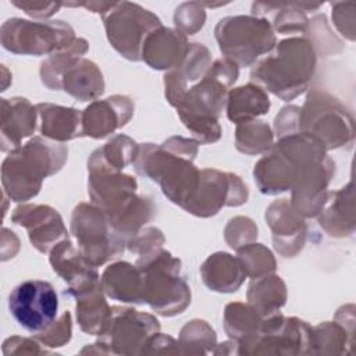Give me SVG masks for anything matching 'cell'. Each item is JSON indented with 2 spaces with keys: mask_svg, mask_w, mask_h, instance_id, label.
I'll return each mask as SVG.
<instances>
[{
  "mask_svg": "<svg viewBox=\"0 0 356 356\" xmlns=\"http://www.w3.org/2000/svg\"><path fill=\"white\" fill-rule=\"evenodd\" d=\"M197 145L195 139L182 136H171L161 145L142 143L134 168L139 175L159 184L164 196L184 209L200 179V170L193 164Z\"/></svg>",
  "mask_w": 356,
  "mask_h": 356,
  "instance_id": "obj_1",
  "label": "cell"
},
{
  "mask_svg": "<svg viewBox=\"0 0 356 356\" xmlns=\"http://www.w3.org/2000/svg\"><path fill=\"white\" fill-rule=\"evenodd\" d=\"M238 75L239 67L235 63L225 57L217 58L175 106L179 120L199 145L214 143L221 138L218 117L225 107L228 89Z\"/></svg>",
  "mask_w": 356,
  "mask_h": 356,
  "instance_id": "obj_2",
  "label": "cell"
},
{
  "mask_svg": "<svg viewBox=\"0 0 356 356\" xmlns=\"http://www.w3.org/2000/svg\"><path fill=\"white\" fill-rule=\"evenodd\" d=\"M316 61L317 54L309 38L291 36L253 64L250 79L266 92L289 102L307 89Z\"/></svg>",
  "mask_w": 356,
  "mask_h": 356,
  "instance_id": "obj_3",
  "label": "cell"
},
{
  "mask_svg": "<svg viewBox=\"0 0 356 356\" xmlns=\"http://www.w3.org/2000/svg\"><path fill=\"white\" fill-rule=\"evenodd\" d=\"M68 157V147L43 136H33L10 152L1 165L4 196L13 202L35 197L43 179L58 172Z\"/></svg>",
  "mask_w": 356,
  "mask_h": 356,
  "instance_id": "obj_4",
  "label": "cell"
},
{
  "mask_svg": "<svg viewBox=\"0 0 356 356\" xmlns=\"http://www.w3.org/2000/svg\"><path fill=\"white\" fill-rule=\"evenodd\" d=\"M135 266L140 270L142 302L164 317L181 314L191 303V288L181 275V260L160 248L139 256Z\"/></svg>",
  "mask_w": 356,
  "mask_h": 356,
  "instance_id": "obj_5",
  "label": "cell"
},
{
  "mask_svg": "<svg viewBox=\"0 0 356 356\" xmlns=\"http://www.w3.org/2000/svg\"><path fill=\"white\" fill-rule=\"evenodd\" d=\"M214 36L222 56L238 67H249L277 44L275 32L267 18L231 15L221 18Z\"/></svg>",
  "mask_w": 356,
  "mask_h": 356,
  "instance_id": "obj_6",
  "label": "cell"
},
{
  "mask_svg": "<svg viewBox=\"0 0 356 356\" xmlns=\"http://www.w3.org/2000/svg\"><path fill=\"white\" fill-rule=\"evenodd\" d=\"M299 129L314 135L325 150L350 146L355 122L350 111L332 95L313 89L300 107Z\"/></svg>",
  "mask_w": 356,
  "mask_h": 356,
  "instance_id": "obj_7",
  "label": "cell"
},
{
  "mask_svg": "<svg viewBox=\"0 0 356 356\" xmlns=\"http://www.w3.org/2000/svg\"><path fill=\"white\" fill-rule=\"evenodd\" d=\"M70 229L82 256L95 267L124 253L127 241L111 227L107 214L93 203H79L71 216Z\"/></svg>",
  "mask_w": 356,
  "mask_h": 356,
  "instance_id": "obj_8",
  "label": "cell"
},
{
  "mask_svg": "<svg viewBox=\"0 0 356 356\" xmlns=\"http://www.w3.org/2000/svg\"><path fill=\"white\" fill-rule=\"evenodd\" d=\"M71 25L64 21H29L8 18L0 29V40L6 50L15 54L44 56L68 46L75 39Z\"/></svg>",
  "mask_w": 356,
  "mask_h": 356,
  "instance_id": "obj_9",
  "label": "cell"
},
{
  "mask_svg": "<svg viewBox=\"0 0 356 356\" xmlns=\"http://www.w3.org/2000/svg\"><path fill=\"white\" fill-rule=\"evenodd\" d=\"M106 36L115 51L129 61L142 60L145 39L161 26L160 18L138 3L121 1L103 17Z\"/></svg>",
  "mask_w": 356,
  "mask_h": 356,
  "instance_id": "obj_10",
  "label": "cell"
},
{
  "mask_svg": "<svg viewBox=\"0 0 356 356\" xmlns=\"http://www.w3.org/2000/svg\"><path fill=\"white\" fill-rule=\"evenodd\" d=\"M160 330L159 320L149 313L135 309L113 306L111 317L93 343V352L113 355H139L145 353L153 335Z\"/></svg>",
  "mask_w": 356,
  "mask_h": 356,
  "instance_id": "obj_11",
  "label": "cell"
},
{
  "mask_svg": "<svg viewBox=\"0 0 356 356\" xmlns=\"http://www.w3.org/2000/svg\"><path fill=\"white\" fill-rule=\"evenodd\" d=\"M8 310L24 330L39 334L56 320L58 295L47 281L26 280L11 291Z\"/></svg>",
  "mask_w": 356,
  "mask_h": 356,
  "instance_id": "obj_12",
  "label": "cell"
},
{
  "mask_svg": "<svg viewBox=\"0 0 356 356\" xmlns=\"http://www.w3.org/2000/svg\"><path fill=\"white\" fill-rule=\"evenodd\" d=\"M307 355L312 353V327L281 313L264 317L254 341L243 355Z\"/></svg>",
  "mask_w": 356,
  "mask_h": 356,
  "instance_id": "obj_13",
  "label": "cell"
},
{
  "mask_svg": "<svg viewBox=\"0 0 356 356\" xmlns=\"http://www.w3.org/2000/svg\"><path fill=\"white\" fill-rule=\"evenodd\" d=\"M248 197V186L238 175L216 168H203L197 189L184 210L207 218L216 216L225 206L236 207L246 203Z\"/></svg>",
  "mask_w": 356,
  "mask_h": 356,
  "instance_id": "obj_14",
  "label": "cell"
},
{
  "mask_svg": "<svg viewBox=\"0 0 356 356\" xmlns=\"http://www.w3.org/2000/svg\"><path fill=\"white\" fill-rule=\"evenodd\" d=\"M335 172V163L328 156L320 161L300 168L291 186V204L298 214L317 217L325 197L328 184Z\"/></svg>",
  "mask_w": 356,
  "mask_h": 356,
  "instance_id": "obj_15",
  "label": "cell"
},
{
  "mask_svg": "<svg viewBox=\"0 0 356 356\" xmlns=\"http://www.w3.org/2000/svg\"><path fill=\"white\" fill-rule=\"evenodd\" d=\"M14 224L28 231L32 246L40 253H49L58 242L70 239L61 216L46 204H21L13 214Z\"/></svg>",
  "mask_w": 356,
  "mask_h": 356,
  "instance_id": "obj_16",
  "label": "cell"
},
{
  "mask_svg": "<svg viewBox=\"0 0 356 356\" xmlns=\"http://www.w3.org/2000/svg\"><path fill=\"white\" fill-rule=\"evenodd\" d=\"M266 221L273 232L274 249L282 257H295L305 246L307 227L289 199L273 202L266 210Z\"/></svg>",
  "mask_w": 356,
  "mask_h": 356,
  "instance_id": "obj_17",
  "label": "cell"
},
{
  "mask_svg": "<svg viewBox=\"0 0 356 356\" xmlns=\"http://www.w3.org/2000/svg\"><path fill=\"white\" fill-rule=\"evenodd\" d=\"M134 102L128 96L114 95L92 102L82 111L83 136L102 139L129 122L134 115Z\"/></svg>",
  "mask_w": 356,
  "mask_h": 356,
  "instance_id": "obj_18",
  "label": "cell"
},
{
  "mask_svg": "<svg viewBox=\"0 0 356 356\" xmlns=\"http://www.w3.org/2000/svg\"><path fill=\"white\" fill-rule=\"evenodd\" d=\"M136 189V179L122 171H90L88 175L89 197L107 216L117 213L132 200Z\"/></svg>",
  "mask_w": 356,
  "mask_h": 356,
  "instance_id": "obj_19",
  "label": "cell"
},
{
  "mask_svg": "<svg viewBox=\"0 0 356 356\" xmlns=\"http://www.w3.org/2000/svg\"><path fill=\"white\" fill-rule=\"evenodd\" d=\"M38 127L36 106L25 97L1 99L0 143L3 152H13L22 146V140L33 135Z\"/></svg>",
  "mask_w": 356,
  "mask_h": 356,
  "instance_id": "obj_20",
  "label": "cell"
},
{
  "mask_svg": "<svg viewBox=\"0 0 356 356\" xmlns=\"http://www.w3.org/2000/svg\"><path fill=\"white\" fill-rule=\"evenodd\" d=\"M188 49L189 43L184 33L161 25L145 39L142 60L153 70L168 72L182 63Z\"/></svg>",
  "mask_w": 356,
  "mask_h": 356,
  "instance_id": "obj_21",
  "label": "cell"
},
{
  "mask_svg": "<svg viewBox=\"0 0 356 356\" xmlns=\"http://www.w3.org/2000/svg\"><path fill=\"white\" fill-rule=\"evenodd\" d=\"M211 63L213 60L210 50L204 44L189 43L188 53L182 63L164 75L167 102L175 107L188 90V83H193L202 79L210 68Z\"/></svg>",
  "mask_w": 356,
  "mask_h": 356,
  "instance_id": "obj_22",
  "label": "cell"
},
{
  "mask_svg": "<svg viewBox=\"0 0 356 356\" xmlns=\"http://www.w3.org/2000/svg\"><path fill=\"white\" fill-rule=\"evenodd\" d=\"M76 299V320L81 330L90 335H100L113 313L106 300L100 278L68 293Z\"/></svg>",
  "mask_w": 356,
  "mask_h": 356,
  "instance_id": "obj_23",
  "label": "cell"
},
{
  "mask_svg": "<svg viewBox=\"0 0 356 356\" xmlns=\"http://www.w3.org/2000/svg\"><path fill=\"white\" fill-rule=\"evenodd\" d=\"M49 261L53 271L68 285L65 295L90 281L100 278L97 268L82 256L79 249L74 248L70 239L58 242L49 252Z\"/></svg>",
  "mask_w": 356,
  "mask_h": 356,
  "instance_id": "obj_24",
  "label": "cell"
},
{
  "mask_svg": "<svg viewBox=\"0 0 356 356\" xmlns=\"http://www.w3.org/2000/svg\"><path fill=\"white\" fill-rule=\"evenodd\" d=\"M355 195L352 181L335 192H328L317 214L320 227L334 238H348L355 232Z\"/></svg>",
  "mask_w": 356,
  "mask_h": 356,
  "instance_id": "obj_25",
  "label": "cell"
},
{
  "mask_svg": "<svg viewBox=\"0 0 356 356\" xmlns=\"http://www.w3.org/2000/svg\"><path fill=\"white\" fill-rule=\"evenodd\" d=\"M38 128L43 138L64 143L83 136L82 111L51 103L36 104Z\"/></svg>",
  "mask_w": 356,
  "mask_h": 356,
  "instance_id": "obj_26",
  "label": "cell"
},
{
  "mask_svg": "<svg viewBox=\"0 0 356 356\" xmlns=\"http://www.w3.org/2000/svg\"><path fill=\"white\" fill-rule=\"evenodd\" d=\"M199 271L203 284L210 291L220 293L236 292L248 278L238 256H232L227 252L210 254L203 261Z\"/></svg>",
  "mask_w": 356,
  "mask_h": 356,
  "instance_id": "obj_27",
  "label": "cell"
},
{
  "mask_svg": "<svg viewBox=\"0 0 356 356\" xmlns=\"http://www.w3.org/2000/svg\"><path fill=\"white\" fill-rule=\"evenodd\" d=\"M106 296L122 302L142 305L143 282L140 270L128 261H115L107 266L100 277Z\"/></svg>",
  "mask_w": 356,
  "mask_h": 356,
  "instance_id": "obj_28",
  "label": "cell"
},
{
  "mask_svg": "<svg viewBox=\"0 0 356 356\" xmlns=\"http://www.w3.org/2000/svg\"><path fill=\"white\" fill-rule=\"evenodd\" d=\"M298 170L274 147L268 150L253 170L254 182L264 195H278L291 189Z\"/></svg>",
  "mask_w": 356,
  "mask_h": 356,
  "instance_id": "obj_29",
  "label": "cell"
},
{
  "mask_svg": "<svg viewBox=\"0 0 356 356\" xmlns=\"http://www.w3.org/2000/svg\"><path fill=\"white\" fill-rule=\"evenodd\" d=\"M61 90L79 102H95L104 92L103 74L93 61L81 57L64 71Z\"/></svg>",
  "mask_w": 356,
  "mask_h": 356,
  "instance_id": "obj_30",
  "label": "cell"
},
{
  "mask_svg": "<svg viewBox=\"0 0 356 356\" xmlns=\"http://www.w3.org/2000/svg\"><path fill=\"white\" fill-rule=\"evenodd\" d=\"M270 106L268 93L261 86L250 82L228 92L225 111L228 120L238 125L267 114Z\"/></svg>",
  "mask_w": 356,
  "mask_h": 356,
  "instance_id": "obj_31",
  "label": "cell"
},
{
  "mask_svg": "<svg viewBox=\"0 0 356 356\" xmlns=\"http://www.w3.org/2000/svg\"><path fill=\"white\" fill-rule=\"evenodd\" d=\"M264 317H261L249 303L234 302L224 309L225 334L238 343V353L243 355L254 341Z\"/></svg>",
  "mask_w": 356,
  "mask_h": 356,
  "instance_id": "obj_32",
  "label": "cell"
},
{
  "mask_svg": "<svg viewBox=\"0 0 356 356\" xmlns=\"http://www.w3.org/2000/svg\"><path fill=\"white\" fill-rule=\"evenodd\" d=\"M139 153V145L127 135H117L106 145L96 149L88 159L90 171H122L134 164Z\"/></svg>",
  "mask_w": 356,
  "mask_h": 356,
  "instance_id": "obj_33",
  "label": "cell"
},
{
  "mask_svg": "<svg viewBox=\"0 0 356 356\" xmlns=\"http://www.w3.org/2000/svg\"><path fill=\"white\" fill-rule=\"evenodd\" d=\"M248 303L261 316L268 317L280 313L286 302V286L280 275L268 274L253 278L248 288Z\"/></svg>",
  "mask_w": 356,
  "mask_h": 356,
  "instance_id": "obj_34",
  "label": "cell"
},
{
  "mask_svg": "<svg viewBox=\"0 0 356 356\" xmlns=\"http://www.w3.org/2000/svg\"><path fill=\"white\" fill-rule=\"evenodd\" d=\"M252 15L261 17V18H267L268 15H273V21L270 24L274 32L281 35L306 33L309 26L306 11L302 8L300 3H291V4L253 3Z\"/></svg>",
  "mask_w": 356,
  "mask_h": 356,
  "instance_id": "obj_35",
  "label": "cell"
},
{
  "mask_svg": "<svg viewBox=\"0 0 356 356\" xmlns=\"http://www.w3.org/2000/svg\"><path fill=\"white\" fill-rule=\"evenodd\" d=\"M89 50V43L83 38H75L68 46L54 51L40 64L42 83L50 90H61V76L78 58Z\"/></svg>",
  "mask_w": 356,
  "mask_h": 356,
  "instance_id": "obj_36",
  "label": "cell"
},
{
  "mask_svg": "<svg viewBox=\"0 0 356 356\" xmlns=\"http://www.w3.org/2000/svg\"><path fill=\"white\" fill-rule=\"evenodd\" d=\"M154 211L156 207L152 199L135 195L121 210L107 217L114 231L128 241L152 220Z\"/></svg>",
  "mask_w": 356,
  "mask_h": 356,
  "instance_id": "obj_37",
  "label": "cell"
},
{
  "mask_svg": "<svg viewBox=\"0 0 356 356\" xmlns=\"http://www.w3.org/2000/svg\"><path fill=\"white\" fill-rule=\"evenodd\" d=\"M352 345L353 335L338 321H325L312 327V353L343 355L350 352Z\"/></svg>",
  "mask_w": 356,
  "mask_h": 356,
  "instance_id": "obj_38",
  "label": "cell"
},
{
  "mask_svg": "<svg viewBox=\"0 0 356 356\" xmlns=\"http://www.w3.org/2000/svg\"><path fill=\"white\" fill-rule=\"evenodd\" d=\"M274 145V134L264 121L252 120L236 125L235 146L245 154L267 153Z\"/></svg>",
  "mask_w": 356,
  "mask_h": 356,
  "instance_id": "obj_39",
  "label": "cell"
},
{
  "mask_svg": "<svg viewBox=\"0 0 356 356\" xmlns=\"http://www.w3.org/2000/svg\"><path fill=\"white\" fill-rule=\"evenodd\" d=\"M178 342L184 353L206 355L213 353L217 345V337L207 321L195 318L182 327Z\"/></svg>",
  "mask_w": 356,
  "mask_h": 356,
  "instance_id": "obj_40",
  "label": "cell"
},
{
  "mask_svg": "<svg viewBox=\"0 0 356 356\" xmlns=\"http://www.w3.org/2000/svg\"><path fill=\"white\" fill-rule=\"evenodd\" d=\"M236 256L241 260L248 278H259L273 274L277 268L274 254L261 243L252 242L236 250Z\"/></svg>",
  "mask_w": 356,
  "mask_h": 356,
  "instance_id": "obj_41",
  "label": "cell"
},
{
  "mask_svg": "<svg viewBox=\"0 0 356 356\" xmlns=\"http://www.w3.org/2000/svg\"><path fill=\"white\" fill-rule=\"evenodd\" d=\"M206 22V10L202 3L191 1L182 3L175 8L174 24L175 29L181 33L195 35L199 32Z\"/></svg>",
  "mask_w": 356,
  "mask_h": 356,
  "instance_id": "obj_42",
  "label": "cell"
},
{
  "mask_svg": "<svg viewBox=\"0 0 356 356\" xmlns=\"http://www.w3.org/2000/svg\"><path fill=\"white\" fill-rule=\"evenodd\" d=\"M224 238L229 248L238 250L257 239V227L250 218L238 216L228 221L224 229Z\"/></svg>",
  "mask_w": 356,
  "mask_h": 356,
  "instance_id": "obj_43",
  "label": "cell"
},
{
  "mask_svg": "<svg viewBox=\"0 0 356 356\" xmlns=\"http://www.w3.org/2000/svg\"><path fill=\"white\" fill-rule=\"evenodd\" d=\"M72 334V317L70 312H64L58 318H56L46 330L35 334V338L47 348L64 346Z\"/></svg>",
  "mask_w": 356,
  "mask_h": 356,
  "instance_id": "obj_44",
  "label": "cell"
},
{
  "mask_svg": "<svg viewBox=\"0 0 356 356\" xmlns=\"http://www.w3.org/2000/svg\"><path fill=\"white\" fill-rule=\"evenodd\" d=\"M164 235L156 227H143L138 234L127 241V248L131 253L139 256L147 254L156 249L163 248Z\"/></svg>",
  "mask_w": 356,
  "mask_h": 356,
  "instance_id": "obj_45",
  "label": "cell"
},
{
  "mask_svg": "<svg viewBox=\"0 0 356 356\" xmlns=\"http://www.w3.org/2000/svg\"><path fill=\"white\" fill-rule=\"evenodd\" d=\"M332 22L348 39H355V3H332Z\"/></svg>",
  "mask_w": 356,
  "mask_h": 356,
  "instance_id": "obj_46",
  "label": "cell"
},
{
  "mask_svg": "<svg viewBox=\"0 0 356 356\" xmlns=\"http://www.w3.org/2000/svg\"><path fill=\"white\" fill-rule=\"evenodd\" d=\"M299 115L300 107L298 106H288L281 110V113L275 117L274 128L278 138L299 132Z\"/></svg>",
  "mask_w": 356,
  "mask_h": 356,
  "instance_id": "obj_47",
  "label": "cell"
},
{
  "mask_svg": "<svg viewBox=\"0 0 356 356\" xmlns=\"http://www.w3.org/2000/svg\"><path fill=\"white\" fill-rule=\"evenodd\" d=\"M11 4L19 10H22L26 15L32 18H49L56 14L64 3L60 1H15L13 0Z\"/></svg>",
  "mask_w": 356,
  "mask_h": 356,
  "instance_id": "obj_48",
  "label": "cell"
},
{
  "mask_svg": "<svg viewBox=\"0 0 356 356\" xmlns=\"http://www.w3.org/2000/svg\"><path fill=\"white\" fill-rule=\"evenodd\" d=\"M40 342L36 338L25 337H11L7 338L3 343L4 355H26V353H47L46 349L40 348Z\"/></svg>",
  "mask_w": 356,
  "mask_h": 356,
  "instance_id": "obj_49",
  "label": "cell"
},
{
  "mask_svg": "<svg viewBox=\"0 0 356 356\" xmlns=\"http://www.w3.org/2000/svg\"><path fill=\"white\" fill-rule=\"evenodd\" d=\"M115 6V3H106V1H85L81 3V7H85L86 10L100 14L102 18L110 13V10Z\"/></svg>",
  "mask_w": 356,
  "mask_h": 356,
  "instance_id": "obj_50",
  "label": "cell"
}]
</instances>
